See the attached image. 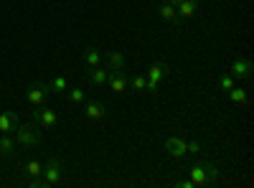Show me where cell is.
Listing matches in <instances>:
<instances>
[{
    "label": "cell",
    "instance_id": "1",
    "mask_svg": "<svg viewBox=\"0 0 254 188\" xmlns=\"http://www.w3.org/2000/svg\"><path fill=\"white\" fill-rule=\"evenodd\" d=\"M190 173V181H193L196 186H203V188H214L221 178L219 168L214 163H208V160H196L193 163V168L188 171Z\"/></svg>",
    "mask_w": 254,
    "mask_h": 188
},
{
    "label": "cell",
    "instance_id": "12",
    "mask_svg": "<svg viewBox=\"0 0 254 188\" xmlns=\"http://www.w3.org/2000/svg\"><path fill=\"white\" fill-rule=\"evenodd\" d=\"M196 13H198V0H181V3L176 5L178 20H188V18H193Z\"/></svg>",
    "mask_w": 254,
    "mask_h": 188
},
{
    "label": "cell",
    "instance_id": "24",
    "mask_svg": "<svg viewBox=\"0 0 254 188\" xmlns=\"http://www.w3.org/2000/svg\"><path fill=\"white\" fill-rule=\"evenodd\" d=\"M234 84H237V79L231 76V74H224V76L219 79V89H221V92H229Z\"/></svg>",
    "mask_w": 254,
    "mask_h": 188
},
{
    "label": "cell",
    "instance_id": "15",
    "mask_svg": "<svg viewBox=\"0 0 254 188\" xmlns=\"http://www.w3.org/2000/svg\"><path fill=\"white\" fill-rule=\"evenodd\" d=\"M158 15L165 20V23H171V26H178V15H176V8L168 3V0H160L158 3Z\"/></svg>",
    "mask_w": 254,
    "mask_h": 188
},
{
    "label": "cell",
    "instance_id": "25",
    "mask_svg": "<svg viewBox=\"0 0 254 188\" xmlns=\"http://www.w3.org/2000/svg\"><path fill=\"white\" fill-rule=\"evenodd\" d=\"M28 186H31V188H49V186H46V181L41 178V176H38V178H31V181H28Z\"/></svg>",
    "mask_w": 254,
    "mask_h": 188
},
{
    "label": "cell",
    "instance_id": "16",
    "mask_svg": "<svg viewBox=\"0 0 254 188\" xmlns=\"http://www.w3.org/2000/svg\"><path fill=\"white\" fill-rule=\"evenodd\" d=\"M20 173L28 176V178H38L41 173H44V163L36 160V158H28L23 165H20Z\"/></svg>",
    "mask_w": 254,
    "mask_h": 188
},
{
    "label": "cell",
    "instance_id": "13",
    "mask_svg": "<svg viewBox=\"0 0 254 188\" xmlns=\"http://www.w3.org/2000/svg\"><path fill=\"white\" fill-rule=\"evenodd\" d=\"M102 61H104V56L97 46H84V66L94 69V66H102Z\"/></svg>",
    "mask_w": 254,
    "mask_h": 188
},
{
    "label": "cell",
    "instance_id": "9",
    "mask_svg": "<svg viewBox=\"0 0 254 188\" xmlns=\"http://www.w3.org/2000/svg\"><path fill=\"white\" fill-rule=\"evenodd\" d=\"M81 107H84V117H87V120H102V117H107V104L99 102V99H89V102H84Z\"/></svg>",
    "mask_w": 254,
    "mask_h": 188
},
{
    "label": "cell",
    "instance_id": "23",
    "mask_svg": "<svg viewBox=\"0 0 254 188\" xmlns=\"http://www.w3.org/2000/svg\"><path fill=\"white\" fill-rule=\"evenodd\" d=\"M145 84H147V79H145L142 74H135V76L130 79V87H132L135 92H145Z\"/></svg>",
    "mask_w": 254,
    "mask_h": 188
},
{
    "label": "cell",
    "instance_id": "14",
    "mask_svg": "<svg viewBox=\"0 0 254 188\" xmlns=\"http://www.w3.org/2000/svg\"><path fill=\"white\" fill-rule=\"evenodd\" d=\"M107 74H110V69H107V66H94V69H87V76H89V84H92V87H104V84H107Z\"/></svg>",
    "mask_w": 254,
    "mask_h": 188
},
{
    "label": "cell",
    "instance_id": "5",
    "mask_svg": "<svg viewBox=\"0 0 254 188\" xmlns=\"http://www.w3.org/2000/svg\"><path fill=\"white\" fill-rule=\"evenodd\" d=\"M33 120H36L44 130H51V127H56L59 115H56V110L46 107V104H38V107H33Z\"/></svg>",
    "mask_w": 254,
    "mask_h": 188
},
{
    "label": "cell",
    "instance_id": "18",
    "mask_svg": "<svg viewBox=\"0 0 254 188\" xmlns=\"http://www.w3.org/2000/svg\"><path fill=\"white\" fill-rule=\"evenodd\" d=\"M104 61H107V69H125V54L120 49L110 51L107 56H104Z\"/></svg>",
    "mask_w": 254,
    "mask_h": 188
},
{
    "label": "cell",
    "instance_id": "27",
    "mask_svg": "<svg viewBox=\"0 0 254 188\" xmlns=\"http://www.w3.org/2000/svg\"><path fill=\"white\" fill-rule=\"evenodd\" d=\"M168 3H171V5H173V8H176V5H178V3H181V0H168Z\"/></svg>",
    "mask_w": 254,
    "mask_h": 188
},
{
    "label": "cell",
    "instance_id": "2",
    "mask_svg": "<svg viewBox=\"0 0 254 188\" xmlns=\"http://www.w3.org/2000/svg\"><path fill=\"white\" fill-rule=\"evenodd\" d=\"M168 71H171V66H168L165 61H155V64H150V69H147V74H145V79H147L145 92L158 94V89H160V81L168 76Z\"/></svg>",
    "mask_w": 254,
    "mask_h": 188
},
{
    "label": "cell",
    "instance_id": "8",
    "mask_svg": "<svg viewBox=\"0 0 254 188\" xmlns=\"http://www.w3.org/2000/svg\"><path fill=\"white\" fill-rule=\"evenodd\" d=\"M18 125H20L18 112H13V110L0 112V135H13L18 130Z\"/></svg>",
    "mask_w": 254,
    "mask_h": 188
},
{
    "label": "cell",
    "instance_id": "20",
    "mask_svg": "<svg viewBox=\"0 0 254 188\" xmlns=\"http://www.w3.org/2000/svg\"><path fill=\"white\" fill-rule=\"evenodd\" d=\"M226 94H229V99L234 102V104H247V102H249V94H247V89H239L237 84L231 87Z\"/></svg>",
    "mask_w": 254,
    "mask_h": 188
},
{
    "label": "cell",
    "instance_id": "22",
    "mask_svg": "<svg viewBox=\"0 0 254 188\" xmlns=\"http://www.w3.org/2000/svg\"><path fill=\"white\" fill-rule=\"evenodd\" d=\"M203 153V142H198V140H193V142H186V155H193V158H198Z\"/></svg>",
    "mask_w": 254,
    "mask_h": 188
},
{
    "label": "cell",
    "instance_id": "4",
    "mask_svg": "<svg viewBox=\"0 0 254 188\" xmlns=\"http://www.w3.org/2000/svg\"><path fill=\"white\" fill-rule=\"evenodd\" d=\"M51 89H49V81H33V84L26 89V102L31 107H38V104H46Z\"/></svg>",
    "mask_w": 254,
    "mask_h": 188
},
{
    "label": "cell",
    "instance_id": "17",
    "mask_svg": "<svg viewBox=\"0 0 254 188\" xmlns=\"http://www.w3.org/2000/svg\"><path fill=\"white\" fill-rule=\"evenodd\" d=\"M15 137L13 135H0V158H10L15 153Z\"/></svg>",
    "mask_w": 254,
    "mask_h": 188
},
{
    "label": "cell",
    "instance_id": "6",
    "mask_svg": "<svg viewBox=\"0 0 254 188\" xmlns=\"http://www.w3.org/2000/svg\"><path fill=\"white\" fill-rule=\"evenodd\" d=\"M61 176H64L61 160H59V158H49V160L44 163V173H41V178L46 181V186H56V183L61 181Z\"/></svg>",
    "mask_w": 254,
    "mask_h": 188
},
{
    "label": "cell",
    "instance_id": "10",
    "mask_svg": "<svg viewBox=\"0 0 254 188\" xmlns=\"http://www.w3.org/2000/svg\"><path fill=\"white\" fill-rule=\"evenodd\" d=\"M234 79H249L252 76V59L247 56H239L234 64H231V71H229Z\"/></svg>",
    "mask_w": 254,
    "mask_h": 188
},
{
    "label": "cell",
    "instance_id": "3",
    "mask_svg": "<svg viewBox=\"0 0 254 188\" xmlns=\"http://www.w3.org/2000/svg\"><path fill=\"white\" fill-rule=\"evenodd\" d=\"M41 132L33 127V125H18L15 130V142L20 145V148H36V145H41Z\"/></svg>",
    "mask_w": 254,
    "mask_h": 188
},
{
    "label": "cell",
    "instance_id": "26",
    "mask_svg": "<svg viewBox=\"0 0 254 188\" xmlns=\"http://www.w3.org/2000/svg\"><path fill=\"white\" fill-rule=\"evenodd\" d=\"M176 186L178 188H196V183L190 181V178H181V181H176Z\"/></svg>",
    "mask_w": 254,
    "mask_h": 188
},
{
    "label": "cell",
    "instance_id": "7",
    "mask_svg": "<svg viewBox=\"0 0 254 188\" xmlns=\"http://www.w3.org/2000/svg\"><path fill=\"white\" fill-rule=\"evenodd\" d=\"M104 87H110L115 94H122V92H127V87H130V76L125 74V69H110L107 84Z\"/></svg>",
    "mask_w": 254,
    "mask_h": 188
},
{
    "label": "cell",
    "instance_id": "11",
    "mask_svg": "<svg viewBox=\"0 0 254 188\" xmlns=\"http://www.w3.org/2000/svg\"><path fill=\"white\" fill-rule=\"evenodd\" d=\"M186 137H165V150L171 158H186Z\"/></svg>",
    "mask_w": 254,
    "mask_h": 188
},
{
    "label": "cell",
    "instance_id": "21",
    "mask_svg": "<svg viewBox=\"0 0 254 188\" xmlns=\"http://www.w3.org/2000/svg\"><path fill=\"white\" fill-rule=\"evenodd\" d=\"M66 97H69V102H71V104H76V107L87 102V94H84V89H81V87H69V89H66Z\"/></svg>",
    "mask_w": 254,
    "mask_h": 188
},
{
    "label": "cell",
    "instance_id": "19",
    "mask_svg": "<svg viewBox=\"0 0 254 188\" xmlns=\"http://www.w3.org/2000/svg\"><path fill=\"white\" fill-rule=\"evenodd\" d=\"M49 89H51V94H66L69 79H66V76H54V79L49 81Z\"/></svg>",
    "mask_w": 254,
    "mask_h": 188
}]
</instances>
